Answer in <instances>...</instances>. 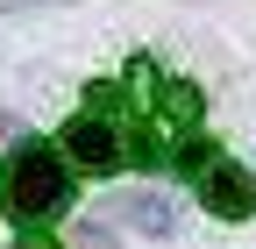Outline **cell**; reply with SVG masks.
<instances>
[{
  "mask_svg": "<svg viewBox=\"0 0 256 249\" xmlns=\"http://www.w3.org/2000/svg\"><path fill=\"white\" fill-rule=\"evenodd\" d=\"M0 200H8L14 221L36 228V221H50V214L72 206V171H64V157L50 142H22L8 157V171H0Z\"/></svg>",
  "mask_w": 256,
  "mask_h": 249,
  "instance_id": "cell-1",
  "label": "cell"
},
{
  "mask_svg": "<svg viewBox=\"0 0 256 249\" xmlns=\"http://www.w3.org/2000/svg\"><path fill=\"white\" fill-rule=\"evenodd\" d=\"M57 142H64V157H72V164H86L92 178L121 171V136H114V121H100V114H78Z\"/></svg>",
  "mask_w": 256,
  "mask_h": 249,
  "instance_id": "cell-2",
  "label": "cell"
},
{
  "mask_svg": "<svg viewBox=\"0 0 256 249\" xmlns=\"http://www.w3.org/2000/svg\"><path fill=\"white\" fill-rule=\"evenodd\" d=\"M200 200L220 214V221H249V214H256V178L242 164H228V157H214L200 171Z\"/></svg>",
  "mask_w": 256,
  "mask_h": 249,
  "instance_id": "cell-3",
  "label": "cell"
},
{
  "mask_svg": "<svg viewBox=\"0 0 256 249\" xmlns=\"http://www.w3.org/2000/svg\"><path fill=\"white\" fill-rule=\"evenodd\" d=\"M121 221L142 228V235H171V200L164 192H128L121 200Z\"/></svg>",
  "mask_w": 256,
  "mask_h": 249,
  "instance_id": "cell-4",
  "label": "cell"
},
{
  "mask_svg": "<svg viewBox=\"0 0 256 249\" xmlns=\"http://www.w3.org/2000/svg\"><path fill=\"white\" fill-rule=\"evenodd\" d=\"M164 114H171V121H200V86L171 78V86H164Z\"/></svg>",
  "mask_w": 256,
  "mask_h": 249,
  "instance_id": "cell-5",
  "label": "cell"
},
{
  "mask_svg": "<svg viewBox=\"0 0 256 249\" xmlns=\"http://www.w3.org/2000/svg\"><path fill=\"white\" fill-rule=\"evenodd\" d=\"M22 249H57V242H50L43 228H22Z\"/></svg>",
  "mask_w": 256,
  "mask_h": 249,
  "instance_id": "cell-6",
  "label": "cell"
}]
</instances>
